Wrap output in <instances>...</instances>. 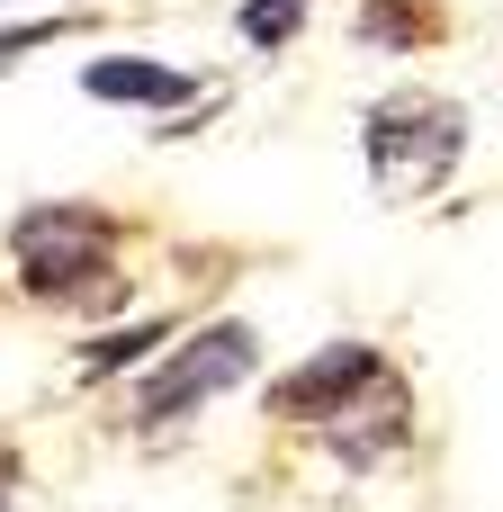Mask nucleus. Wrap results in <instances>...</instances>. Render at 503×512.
I'll list each match as a JSON object with an SVG mask.
<instances>
[{"label": "nucleus", "instance_id": "obj_1", "mask_svg": "<svg viewBox=\"0 0 503 512\" xmlns=\"http://www.w3.org/2000/svg\"><path fill=\"white\" fill-rule=\"evenodd\" d=\"M360 153H369V180L387 198H432L468 153V117L450 99H387L360 126Z\"/></svg>", "mask_w": 503, "mask_h": 512}, {"label": "nucleus", "instance_id": "obj_2", "mask_svg": "<svg viewBox=\"0 0 503 512\" xmlns=\"http://www.w3.org/2000/svg\"><path fill=\"white\" fill-rule=\"evenodd\" d=\"M9 252H18V279L36 297H90L117 261V225L99 207H36V216H18Z\"/></svg>", "mask_w": 503, "mask_h": 512}, {"label": "nucleus", "instance_id": "obj_3", "mask_svg": "<svg viewBox=\"0 0 503 512\" xmlns=\"http://www.w3.org/2000/svg\"><path fill=\"white\" fill-rule=\"evenodd\" d=\"M243 369H252V333H243V324H216V333H189V342H180V360H171V369H162V378L144 387V405H135V414H144V423H171V414H189L198 396L234 387Z\"/></svg>", "mask_w": 503, "mask_h": 512}, {"label": "nucleus", "instance_id": "obj_4", "mask_svg": "<svg viewBox=\"0 0 503 512\" xmlns=\"http://www.w3.org/2000/svg\"><path fill=\"white\" fill-rule=\"evenodd\" d=\"M387 360L369 351V342H324L315 360H297L279 387H270V414L279 423H333V414H351V396L378 378Z\"/></svg>", "mask_w": 503, "mask_h": 512}, {"label": "nucleus", "instance_id": "obj_5", "mask_svg": "<svg viewBox=\"0 0 503 512\" xmlns=\"http://www.w3.org/2000/svg\"><path fill=\"white\" fill-rule=\"evenodd\" d=\"M81 90H90V99H117V108H189V99H198L189 72L144 63V54H99V63L81 72Z\"/></svg>", "mask_w": 503, "mask_h": 512}, {"label": "nucleus", "instance_id": "obj_6", "mask_svg": "<svg viewBox=\"0 0 503 512\" xmlns=\"http://www.w3.org/2000/svg\"><path fill=\"white\" fill-rule=\"evenodd\" d=\"M306 9H315V0H243L234 27H243V45H288V36L306 27Z\"/></svg>", "mask_w": 503, "mask_h": 512}, {"label": "nucleus", "instance_id": "obj_7", "mask_svg": "<svg viewBox=\"0 0 503 512\" xmlns=\"http://www.w3.org/2000/svg\"><path fill=\"white\" fill-rule=\"evenodd\" d=\"M162 342H171V324H135V333H117V342H90L81 369L99 378V369H126V360H144V351H162Z\"/></svg>", "mask_w": 503, "mask_h": 512}, {"label": "nucleus", "instance_id": "obj_8", "mask_svg": "<svg viewBox=\"0 0 503 512\" xmlns=\"http://www.w3.org/2000/svg\"><path fill=\"white\" fill-rule=\"evenodd\" d=\"M369 36H378V45H423V18H414L405 0H369Z\"/></svg>", "mask_w": 503, "mask_h": 512}, {"label": "nucleus", "instance_id": "obj_9", "mask_svg": "<svg viewBox=\"0 0 503 512\" xmlns=\"http://www.w3.org/2000/svg\"><path fill=\"white\" fill-rule=\"evenodd\" d=\"M0 512H9V504H0Z\"/></svg>", "mask_w": 503, "mask_h": 512}]
</instances>
